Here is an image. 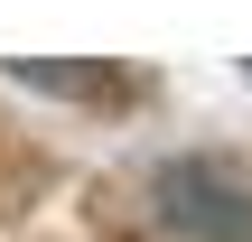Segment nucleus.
I'll list each match as a JSON object with an SVG mask.
<instances>
[{"label": "nucleus", "mask_w": 252, "mask_h": 242, "mask_svg": "<svg viewBox=\"0 0 252 242\" xmlns=\"http://www.w3.org/2000/svg\"><path fill=\"white\" fill-rule=\"evenodd\" d=\"M159 205L178 233H206V242H252V187L215 159H178L159 168Z\"/></svg>", "instance_id": "nucleus-1"}]
</instances>
